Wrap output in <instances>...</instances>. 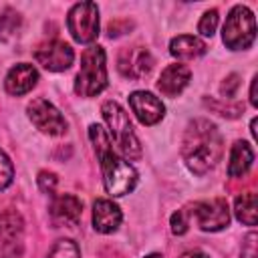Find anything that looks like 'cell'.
<instances>
[{"instance_id": "6da1fadb", "label": "cell", "mask_w": 258, "mask_h": 258, "mask_svg": "<svg viewBox=\"0 0 258 258\" xmlns=\"http://www.w3.org/2000/svg\"><path fill=\"white\" fill-rule=\"evenodd\" d=\"M224 153L222 135L218 127L208 119H194L187 123L181 139V157L187 169L196 175H204L214 169Z\"/></svg>"}, {"instance_id": "7a4b0ae2", "label": "cell", "mask_w": 258, "mask_h": 258, "mask_svg": "<svg viewBox=\"0 0 258 258\" xmlns=\"http://www.w3.org/2000/svg\"><path fill=\"white\" fill-rule=\"evenodd\" d=\"M107 87V54L99 44H91L81 56V69L75 79V93L91 99Z\"/></svg>"}, {"instance_id": "3957f363", "label": "cell", "mask_w": 258, "mask_h": 258, "mask_svg": "<svg viewBox=\"0 0 258 258\" xmlns=\"http://www.w3.org/2000/svg\"><path fill=\"white\" fill-rule=\"evenodd\" d=\"M103 119L109 127V137L115 141L119 151L123 153V159H139L141 157V143L133 131L131 119L127 111L117 101H105L101 105Z\"/></svg>"}, {"instance_id": "277c9868", "label": "cell", "mask_w": 258, "mask_h": 258, "mask_svg": "<svg viewBox=\"0 0 258 258\" xmlns=\"http://www.w3.org/2000/svg\"><path fill=\"white\" fill-rule=\"evenodd\" d=\"M256 38V20L248 6L236 4L222 26V40L230 50H246Z\"/></svg>"}, {"instance_id": "5b68a950", "label": "cell", "mask_w": 258, "mask_h": 258, "mask_svg": "<svg viewBox=\"0 0 258 258\" xmlns=\"http://www.w3.org/2000/svg\"><path fill=\"white\" fill-rule=\"evenodd\" d=\"M99 161H101V169H103V183H105V189L109 196L121 198L135 189L137 171L127 159L119 157L115 151H109Z\"/></svg>"}, {"instance_id": "8992f818", "label": "cell", "mask_w": 258, "mask_h": 258, "mask_svg": "<svg viewBox=\"0 0 258 258\" xmlns=\"http://www.w3.org/2000/svg\"><path fill=\"white\" fill-rule=\"evenodd\" d=\"M67 26L81 44H91L99 36V8L95 2H79L69 10Z\"/></svg>"}, {"instance_id": "52a82bcc", "label": "cell", "mask_w": 258, "mask_h": 258, "mask_svg": "<svg viewBox=\"0 0 258 258\" xmlns=\"http://www.w3.org/2000/svg\"><path fill=\"white\" fill-rule=\"evenodd\" d=\"M26 113H28V119L34 123V127L38 131H42L44 135L56 137V135L67 133V129H69V123L62 117V113L44 97L32 99L26 107Z\"/></svg>"}, {"instance_id": "ba28073f", "label": "cell", "mask_w": 258, "mask_h": 258, "mask_svg": "<svg viewBox=\"0 0 258 258\" xmlns=\"http://www.w3.org/2000/svg\"><path fill=\"white\" fill-rule=\"evenodd\" d=\"M194 218L204 232H220L230 224V208L224 198H214L194 206Z\"/></svg>"}, {"instance_id": "9c48e42d", "label": "cell", "mask_w": 258, "mask_h": 258, "mask_svg": "<svg viewBox=\"0 0 258 258\" xmlns=\"http://www.w3.org/2000/svg\"><path fill=\"white\" fill-rule=\"evenodd\" d=\"M34 58L50 73L67 71L75 60V50L64 40H48L34 50Z\"/></svg>"}, {"instance_id": "30bf717a", "label": "cell", "mask_w": 258, "mask_h": 258, "mask_svg": "<svg viewBox=\"0 0 258 258\" xmlns=\"http://www.w3.org/2000/svg\"><path fill=\"white\" fill-rule=\"evenodd\" d=\"M129 107L143 125H155L165 117V105L149 91H135L129 95Z\"/></svg>"}, {"instance_id": "8fae6325", "label": "cell", "mask_w": 258, "mask_h": 258, "mask_svg": "<svg viewBox=\"0 0 258 258\" xmlns=\"http://www.w3.org/2000/svg\"><path fill=\"white\" fill-rule=\"evenodd\" d=\"M155 60L151 56V52L143 46H133V48H125L119 54V71L123 77L129 79H143L151 73Z\"/></svg>"}, {"instance_id": "7c38bea8", "label": "cell", "mask_w": 258, "mask_h": 258, "mask_svg": "<svg viewBox=\"0 0 258 258\" xmlns=\"http://www.w3.org/2000/svg\"><path fill=\"white\" fill-rule=\"evenodd\" d=\"M81 214H83V204L77 196L73 194H58V196H52V202H50V220L56 224V226H77L79 220H81Z\"/></svg>"}, {"instance_id": "4fadbf2b", "label": "cell", "mask_w": 258, "mask_h": 258, "mask_svg": "<svg viewBox=\"0 0 258 258\" xmlns=\"http://www.w3.org/2000/svg\"><path fill=\"white\" fill-rule=\"evenodd\" d=\"M36 81H38L36 67L34 64H28V62H18V64H14L6 73L4 89H6V93H10L14 97H20V95H26L28 91H32V87L36 85Z\"/></svg>"}, {"instance_id": "5bb4252c", "label": "cell", "mask_w": 258, "mask_h": 258, "mask_svg": "<svg viewBox=\"0 0 258 258\" xmlns=\"http://www.w3.org/2000/svg\"><path fill=\"white\" fill-rule=\"evenodd\" d=\"M123 214L117 204L107 198H101L93 204V228L99 234H113L121 226Z\"/></svg>"}, {"instance_id": "9a60e30c", "label": "cell", "mask_w": 258, "mask_h": 258, "mask_svg": "<svg viewBox=\"0 0 258 258\" xmlns=\"http://www.w3.org/2000/svg\"><path fill=\"white\" fill-rule=\"evenodd\" d=\"M191 73L185 64H169L161 71V77L157 81V91L165 97H177L183 93V89L189 85Z\"/></svg>"}, {"instance_id": "2e32d148", "label": "cell", "mask_w": 258, "mask_h": 258, "mask_svg": "<svg viewBox=\"0 0 258 258\" xmlns=\"http://www.w3.org/2000/svg\"><path fill=\"white\" fill-rule=\"evenodd\" d=\"M206 50H208L206 42L200 36H191V34H179V36L171 38V42H169V52L177 60L200 58L202 54H206Z\"/></svg>"}, {"instance_id": "e0dca14e", "label": "cell", "mask_w": 258, "mask_h": 258, "mask_svg": "<svg viewBox=\"0 0 258 258\" xmlns=\"http://www.w3.org/2000/svg\"><path fill=\"white\" fill-rule=\"evenodd\" d=\"M254 161V151L246 141H236L230 149V161H228V173L230 177H242L248 173Z\"/></svg>"}, {"instance_id": "ac0fdd59", "label": "cell", "mask_w": 258, "mask_h": 258, "mask_svg": "<svg viewBox=\"0 0 258 258\" xmlns=\"http://www.w3.org/2000/svg\"><path fill=\"white\" fill-rule=\"evenodd\" d=\"M234 216L238 222L246 226H256L258 222V204L254 191H244L234 202Z\"/></svg>"}, {"instance_id": "d6986e66", "label": "cell", "mask_w": 258, "mask_h": 258, "mask_svg": "<svg viewBox=\"0 0 258 258\" xmlns=\"http://www.w3.org/2000/svg\"><path fill=\"white\" fill-rule=\"evenodd\" d=\"M22 218L16 212H4L0 214V238L4 240L2 244L10 246V244H20V236H22Z\"/></svg>"}, {"instance_id": "ffe728a7", "label": "cell", "mask_w": 258, "mask_h": 258, "mask_svg": "<svg viewBox=\"0 0 258 258\" xmlns=\"http://www.w3.org/2000/svg\"><path fill=\"white\" fill-rule=\"evenodd\" d=\"M20 22H22L20 14H18L16 10H12V8H6V10L0 14V38L8 40V38H12L14 34H18Z\"/></svg>"}, {"instance_id": "44dd1931", "label": "cell", "mask_w": 258, "mask_h": 258, "mask_svg": "<svg viewBox=\"0 0 258 258\" xmlns=\"http://www.w3.org/2000/svg\"><path fill=\"white\" fill-rule=\"evenodd\" d=\"M89 137H91V141H93V147H95V151H97L99 159H101L103 155H107L109 151H113L111 137H109V133H107L101 125L93 123V125L89 127Z\"/></svg>"}, {"instance_id": "7402d4cb", "label": "cell", "mask_w": 258, "mask_h": 258, "mask_svg": "<svg viewBox=\"0 0 258 258\" xmlns=\"http://www.w3.org/2000/svg\"><path fill=\"white\" fill-rule=\"evenodd\" d=\"M48 258H81V250L73 240H58L50 248Z\"/></svg>"}, {"instance_id": "603a6c76", "label": "cell", "mask_w": 258, "mask_h": 258, "mask_svg": "<svg viewBox=\"0 0 258 258\" xmlns=\"http://www.w3.org/2000/svg\"><path fill=\"white\" fill-rule=\"evenodd\" d=\"M218 22H220V16H218V10L212 8V10H206L198 22V32L202 36H214L216 28H218Z\"/></svg>"}, {"instance_id": "cb8c5ba5", "label": "cell", "mask_w": 258, "mask_h": 258, "mask_svg": "<svg viewBox=\"0 0 258 258\" xmlns=\"http://www.w3.org/2000/svg\"><path fill=\"white\" fill-rule=\"evenodd\" d=\"M14 179V167H12V161L10 157L0 149V191L6 189Z\"/></svg>"}, {"instance_id": "d4e9b609", "label": "cell", "mask_w": 258, "mask_h": 258, "mask_svg": "<svg viewBox=\"0 0 258 258\" xmlns=\"http://www.w3.org/2000/svg\"><path fill=\"white\" fill-rule=\"evenodd\" d=\"M171 232L175 234V236H181V234H185L187 232V228H189V212L187 210H177L173 216H171Z\"/></svg>"}, {"instance_id": "484cf974", "label": "cell", "mask_w": 258, "mask_h": 258, "mask_svg": "<svg viewBox=\"0 0 258 258\" xmlns=\"http://www.w3.org/2000/svg\"><path fill=\"white\" fill-rule=\"evenodd\" d=\"M36 181H38V187L44 191V194H50V196H54V189H56V185H58V177H56V173H52V171H40L38 173V177H36Z\"/></svg>"}, {"instance_id": "4316f807", "label": "cell", "mask_w": 258, "mask_h": 258, "mask_svg": "<svg viewBox=\"0 0 258 258\" xmlns=\"http://www.w3.org/2000/svg\"><path fill=\"white\" fill-rule=\"evenodd\" d=\"M256 232H250L246 238H244V244H242V258H256L258 256V250H256Z\"/></svg>"}, {"instance_id": "83f0119b", "label": "cell", "mask_w": 258, "mask_h": 258, "mask_svg": "<svg viewBox=\"0 0 258 258\" xmlns=\"http://www.w3.org/2000/svg\"><path fill=\"white\" fill-rule=\"evenodd\" d=\"M236 89H238V75H230L222 85V95H226V99H232Z\"/></svg>"}, {"instance_id": "f1b7e54d", "label": "cell", "mask_w": 258, "mask_h": 258, "mask_svg": "<svg viewBox=\"0 0 258 258\" xmlns=\"http://www.w3.org/2000/svg\"><path fill=\"white\" fill-rule=\"evenodd\" d=\"M256 85H258V75L252 77V83H250V103L252 107H258V95H256Z\"/></svg>"}, {"instance_id": "f546056e", "label": "cell", "mask_w": 258, "mask_h": 258, "mask_svg": "<svg viewBox=\"0 0 258 258\" xmlns=\"http://www.w3.org/2000/svg\"><path fill=\"white\" fill-rule=\"evenodd\" d=\"M181 258H210L206 252H202V250H189V252H185Z\"/></svg>"}, {"instance_id": "4dcf8cb0", "label": "cell", "mask_w": 258, "mask_h": 258, "mask_svg": "<svg viewBox=\"0 0 258 258\" xmlns=\"http://www.w3.org/2000/svg\"><path fill=\"white\" fill-rule=\"evenodd\" d=\"M256 123H258L256 119H252V123H250V131H252V137H254V139H258V133H256Z\"/></svg>"}, {"instance_id": "1f68e13d", "label": "cell", "mask_w": 258, "mask_h": 258, "mask_svg": "<svg viewBox=\"0 0 258 258\" xmlns=\"http://www.w3.org/2000/svg\"><path fill=\"white\" fill-rule=\"evenodd\" d=\"M145 258H161V256H159V254H147Z\"/></svg>"}]
</instances>
